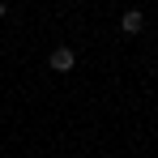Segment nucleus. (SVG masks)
<instances>
[{"label":"nucleus","instance_id":"obj_1","mask_svg":"<svg viewBox=\"0 0 158 158\" xmlns=\"http://www.w3.org/2000/svg\"><path fill=\"white\" fill-rule=\"evenodd\" d=\"M47 64H52L56 73H69V69L77 64V56H73V47H56V52H52V60H47Z\"/></svg>","mask_w":158,"mask_h":158},{"label":"nucleus","instance_id":"obj_2","mask_svg":"<svg viewBox=\"0 0 158 158\" xmlns=\"http://www.w3.org/2000/svg\"><path fill=\"white\" fill-rule=\"evenodd\" d=\"M141 26H145V13H137V9H128V13L120 17V30H124V34H137Z\"/></svg>","mask_w":158,"mask_h":158},{"label":"nucleus","instance_id":"obj_3","mask_svg":"<svg viewBox=\"0 0 158 158\" xmlns=\"http://www.w3.org/2000/svg\"><path fill=\"white\" fill-rule=\"evenodd\" d=\"M0 17H4V4H0Z\"/></svg>","mask_w":158,"mask_h":158}]
</instances>
